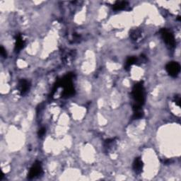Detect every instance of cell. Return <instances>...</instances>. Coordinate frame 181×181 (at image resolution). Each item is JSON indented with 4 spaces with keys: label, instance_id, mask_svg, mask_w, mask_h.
I'll return each instance as SVG.
<instances>
[{
    "label": "cell",
    "instance_id": "1",
    "mask_svg": "<svg viewBox=\"0 0 181 181\" xmlns=\"http://www.w3.org/2000/svg\"><path fill=\"white\" fill-rule=\"evenodd\" d=\"M132 95L134 100V104L142 106L145 101V92L142 82H139L133 86Z\"/></svg>",
    "mask_w": 181,
    "mask_h": 181
},
{
    "label": "cell",
    "instance_id": "2",
    "mask_svg": "<svg viewBox=\"0 0 181 181\" xmlns=\"http://www.w3.org/2000/svg\"><path fill=\"white\" fill-rule=\"evenodd\" d=\"M161 35L167 46H169L170 48H173L175 47V38L171 32H170L169 30L165 29V28H163L161 30Z\"/></svg>",
    "mask_w": 181,
    "mask_h": 181
},
{
    "label": "cell",
    "instance_id": "3",
    "mask_svg": "<svg viewBox=\"0 0 181 181\" xmlns=\"http://www.w3.org/2000/svg\"><path fill=\"white\" fill-rule=\"evenodd\" d=\"M43 174V168L40 161L35 162L32 167L30 168L28 173V178L29 179H33Z\"/></svg>",
    "mask_w": 181,
    "mask_h": 181
},
{
    "label": "cell",
    "instance_id": "4",
    "mask_svg": "<svg viewBox=\"0 0 181 181\" xmlns=\"http://www.w3.org/2000/svg\"><path fill=\"white\" fill-rule=\"evenodd\" d=\"M165 69L170 76L173 77H177L180 71V65L176 62H171L167 64L165 67Z\"/></svg>",
    "mask_w": 181,
    "mask_h": 181
},
{
    "label": "cell",
    "instance_id": "5",
    "mask_svg": "<svg viewBox=\"0 0 181 181\" xmlns=\"http://www.w3.org/2000/svg\"><path fill=\"white\" fill-rule=\"evenodd\" d=\"M30 85L29 81L26 79L20 80L19 84H18V89H19L20 94L21 95L26 94L30 89Z\"/></svg>",
    "mask_w": 181,
    "mask_h": 181
},
{
    "label": "cell",
    "instance_id": "6",
    "mask_svg": "<svg viewBox=\"0 0 181 181\" xmlns=\"http://www.w3.org/2000/svg\"><path fill=\"white\" fill-rule=\"evenodd\" d=\"M143 169V162L140 158H136L133 163V169L136 173H140Z\"/></svg>",
    "mask_w": 181,
    "mask_h": 181
},
{
    "label": "cell",
    "instance_id": "7",
    "mask_svg": "<svg viewBox=\"0 0 181 181\" xmlns=\"http://www.w3.org/2000/svg\"><path fill=\"white\" fill-rule=\"evenodd\" d=\"M25 45V42L21 35H17L16 37V43H15V50L16 51H20L22 50Z\"/></svg>",
    "mask_w": 181,
    "mask_h": 181
},
{
    "label": "cell",
    "instance_id": "8",
    "mask_svg": "<svg viewBox=\"0 0 181 181\" xmlns=\"http://www.w3.org/2000/svg\"><path fill=\"white\" fill-rule=\"evenodd\" d=\"M128 2L126 1H118L113 4V8L115 11H119V10L125 9L128 7Z\"/></svg>",
    "mask_w": 181,
    "mask_h": 181
},
{
    "label": "cell",
    "instance_id": "9",
    "mask_svg": "<svg viewBox=\"0 0 181 181\" xmlns=\"http://www.w3.org/2000/svg\"><path fill=\"white\" fill-rule=\"evenodd\" d=\"M115 139H106L104 142V149L107 152L113 150V147L115 146Z\"/></svg>",
    "mask_w": 181,
    "mask_h": 181
},
{
    "label": "cell",
    "instance_id": "10",
    "mask_svg": "<svg viewBox=\"0 0 181 181\" xmlns=\"http://www.w3.org/2000/svg\"><path fill=\"white\" fill-rule=\"evenodd\" d=\"M130 37L133 40L137 41L142 37V31L139 29L132 30L130 33Z\"/></svg>",
    "mask_w": 181,
    "mask_h": 181
},
{
    "label": "cell",
    "instance_id": "11",
    "mask_svg": "<svg viewBox=\"0 0 181 181\" xmlns=\"http://www.w3.org/2000/svg\"><path fill=\"white\" fill-rule=\"evenodd\" d=\"M138 62V59L134 58V57H131V58H129L127 59L126 63H125V68L126 69H128L129 68H130V67L133 64H136Z\"/></svg>",
    "mask_w": 181,
    "mask_h": 181
},
{
    "label": "cell",
    "instance_id": "12",
    "mask_svg": "<svg viewBox=\"0 0 181 181\" xmlns=\"http://www.w3.org/2000/svg\"><path fill=\"white\" fill-rule=\"evenodd\" d=\"M45 128H40L39 130V132H38V136L40 137H42L43 136H44V134H45Z\"/></svg>",
    "mask_w": 181,
    "mask_h": 181
},
{
    "label": "cell",
    "instance_id": "13",
    "mask_svg": "<svg viewBox=\"0 0 181 181\" xmlns=\"http://www.w3.org/2000/svg\"><path fill=\"white\" fill-rule=\"evenodd\" d=\"M174 101L175 103V104L178 105V106H180V98L179 95H176V96L175 97Z\"/></svg>",
    "mask_w": 181,
    "mask_h": 181
},
{
    "label": "cell",
    "instance_id": "14",
    "mask_svg": "<svg viewBox=\"0 0 181 181\" xmlns=\"http://www.w3.org/2000/svg\"><path fill=\"white\" fill-rule=\"evenodd\" d=\"M0 54H1V55L3 57V58H6L7 57L6 50H4V48L3 47H1V48H0Z\"/></svg>",
    "mask_w": 181,
    "mask_h": 181
}]
</instances>
